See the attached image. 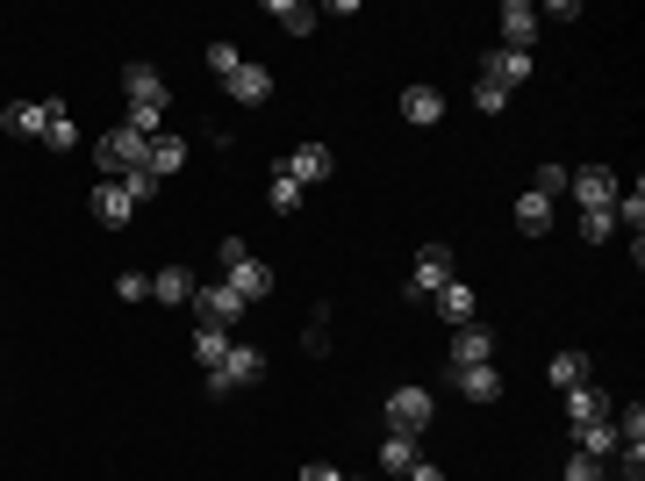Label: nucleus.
<instances>
[{
    "label": "nucleus",
    "mask_w": 645,
    "mask_h": 481,
    "mask_svg": "<svg viewBox=\"0 0 645 481\" xmlns=\"http://www.w3.org/2000/svg\"><path fill=\"white\" fill-rule=\"evenodd\" d=\"M566 439H574L581 460H610V453H617V424H610V417H603V424H566Z\"/></svg>",
    "instance_id": "nucleus-17"
},
{
    "label": "nucleus",
    "mask_w": 645,
    "mask_h": 481,
    "mask_svg": "<svg viewBox=\"0 0 645 481\" xmlns=\"http://www.w3.org/2000/svg\"><path fill=\"white\" fill-rule=\"evenodd\" d=\"M345 481H359V474H345Z\"/></svg>",
    "instance_id": "nucleus-40"
},
{
    "label": "nucleus",
    "mask_w": 645,
    "mask_h": 481,
    "mask_svg": "<svg viewBox=\"0 0 645 481\" xmlns=\"http://www.w3.org/2000/svg\"><path fill=\"white\" fill-rule=\"evenodd\" d=\"M37 144H51V152L65 158L72 144H80V130H72V115H65V109H51V123H43V137H37Z\"/></svg>",
    "instance_id": "nucleus-30"
},
{
    "label": "nucleus",
    "mask_w": 645,
    "mask_h": 481,
    "mask_svg": "<svg viewBox=\"0 0 645 481\" xmlns=\"http://www.w3.org/2000/svg\"><path fill=\"white\" fill-rule=\"evenodd\" d=\"M560 481H603V460H581V453H574V460H566V474H560Z\"/></svg>",
    "instance_id": "nucleus-37"
},
{
    "label": "nucleus",
    "mask_w": 645,
    "mask_h": 481,
    "mask_svg": "<svg viewBox=\"0 0 645 481\" xmlns=\"http://www.w3.org/2000/svg\"><path fill=\"white\" fill-rule=\"evenodd\" d=\"M115 295H122V303H144V295H151V274H136V266H130V274H115Z\"/></svg>",
    "instance_id": "nucleus-33"
},
{
    "label": "nucleus",
    "mask_w": 645,
    "mask_h": 481,
    "mask_svg": "<svg viewBox=\"0 0 645 481\" xmlns=\"http://www.w3.org/2000/svg\"><path fill=\"white\" fill-rule=\"evenodd\" d=\"M545 381H552V388H560V396H566V388L595 381V359H588V352H552V359H545Z\"/></svg>",
    "instance_id": "nucleus-19"
},
{
    "label": "nucleus",
    "mask_w": 645,
    "mask_h": 481,
    "mask_svg": "<svg viewBox=\"0 0 645 481\" xmlns=\"http://www.w3.org/2000/svg\"><path fill=\"white\" fill-rule=\"evenodd\" d=\"M516 231H524V237L552 231V202H545V194H516Z\"/></svg>",
    "instance_id": "nucleus-28"
},
{
    "label": "nucleus",
    "mask_w": 645,
    "mask_h": 481,
    "mask_svg": "<svg viewBox=\"0 0 645 481\" xmlns=\"http://www.w3.org/2000/svg\"><path fill=\"white\" fill-rule=\"evenodd\" d=\"M252 381H266V352H258V345H229L223 367H208V396H237V388H252Z\"/></svg>",
    "instance_id": "nucleus-1"
},
{
    "label": "nucleus",
    "mask_w": 645,
    "mask_h": 481,
    "mask_svg": "<svg viewBox=\"0 0 645 481\" xmlns=\"http://www.w3.org/2000/svg\"><path fill=\"white\" fill-rule=\"evenodd\" d=\"M122 101H173L165 94V80H158V65H122Z\"/></svg>",
    "instance_id": "nucleus-22"
},
{
    "label": "nucleus",
    "mask_w": 645,
    "mask_h": 481,
    "mask_svg": "<svg viewBox=\"0 0 645 481\" xmlns=\"http://www.w3.org/2000/svg\"><path fill=\"white\" fill-rule=\"evenodd\" d=\"M603 481H610V474H603Z\"/></svg>",
    "instance_id": "nucleus-41"
},
{
    "label": "nucleus",
    "mask_w": 645,
    "mask_h": 481,
    "mask_svg": "<svg viewBox=\"0 0 645 481\" xmlns=\"http://www.w3.org/2000/svg\"><path fill=\"white\" fill-rule=\"evenodd\" d=\"M481 80H495L502 94H510V86H524V80H531V51H488Z\"/></svg>",
    "instance_id": "nucleus-18"
},
{
    "label": "nucleus",
    "mask_w": 645,
    "mask_h": 481,
    "mask_svg": "<svg viewBox=\"0 0 645 481\" xmlns=\"http://www.w3.org/2000/svg\"><path fill=\"white\" fill-rule=\"evenodd\" d=\"M86 208H94V223H108V231H122V223L136 216V202L122 194V180H101V187H94V202H86Z\"/></svg>",
    "instance_id": "nucleus-16"
},
{
    "label": "nucleus",
    "mask_w": 645,
    "mask_h": 481,
    "mask_svg": "<svg viewBox=\"0 0 645 481\" xmlns=\"http://www.w3.org/2000/svg\"><path fill=\"white\" fill-rule=\"evenodd\" d=\"M610 417V396L595 381H581V388H566V424H603Z\"/></svg>",
    "instance_id": "nucleus-20"
},
{
    "label": "nucleus",
    "mask_w": 645,
    "mask_h": 481,
    "mask_svg": "<svg viewBox=\"0 0 645 481\" xmlns=\"http://www.w3.org/2000/svg\"><path fill=\"white\" fill-rule=\"evenodd\" d=\"M610 231H617V216H610V208H581V237H588V245H603Z\"/></svg>",
    "instance_id": "nucleus-31"
},
{
    "label": "nucleus",
    "mask_w": 645,
    "mask_h": 481,
    "mask_svg": "<svg viewBox=\"0 0 645 481\" xmlns=\"http://www.w3.org/2000/svg\"><path fill=\"white\" fill-rule=\"evenodd\" d=\"M237 65H244V51H237V43H208V72H215V80H229Z\"/></svg>",
    "instance_id": "nucleus-32"
},
{
    "label": "nucleus",
    "mask_w": 645,
    "mask_h": 481,
    "mask_svg": "<svg viewBox=\"0 0 645 481\" xmlns=\"http://www.w3.org/2000/svg\"><path fill=\"white\" fill-rule=\"evenodd\" d=\"M194 288H202V280L187 274V266H165V274H151V295H158V303H194Z\"/></svg>",
    "instance_id": "nucleus-26"
},
{
    "label": "nucleus",
    "mask_w": 645,
    "mask_h": 481,
    "mask_svg": "<svg viewBox=\"0 0 645 481\" xmlns=\"http://www.w3.org/2000/svg\"><path fill=\"white\" fill-rule=\"evenodd\" d=\"M187 158H194V144H187V137H158V144H151V158H144V173L165 187L173 173H187Z\"/></svg>",
    "instance_id": "nucleus-15"
},
{
    "label": "nucleus",
    "mask_w": 645,
    "mask_h": 481,
    "mask_svg": "<svg viewBox=\"0 0 645 481\" xmlns=\"http://www.w3.org/2000/svg\"><path fill=\"white\" fill-rule=\"evenodd\" d=\"M229 101H244V109H266V101H273V72L266 65H252V58H244V65L237 72H229Z\"/></svg>",
    "instance_id": "nucleus-12"
},
{
    "label": "nucleus",
    "mask_w": 645,
    "mask_h": 481,
    "mask_svg": "<svg viewBox=\"0 0 645 481\" xmlns=\"http://www.w3.org/2000/svg\"><path fill=\"white\" fill-rule=\"evenodd\" d=\"M538 29H545V22H538L531 0H502V51H531Z\"/></svg>",
    "instance_id": "nucleus-10"
},
{
    "label": "nucleus",
    "mask_w": 645,
    "mask_h": 481,
    "mask_svg": "<svg viewBox=\"0 0 645 481\" xmlns=\"http://www.w3.org/2000/svg\"><path fill=\"white\" fill-rule=\"evenodd\" d=\"M0 123L14 130V137H43V123H51V101H8V115Z\"/></svg>",
    "instance_id": "nucleus-25"
},
{
    "label": "nucleus",
    "mask_w": 645,
    "mask_h": 481,
    "mask_svg": "<svg viewBox=\"0 0 645 481\" xmlns=\"http://www.w3.org/2000/svg\"><path fill=\"white\" fill-rule=\"evenodd\" d=\"M502 101H510V94H502L495 80H481V86H473V109H481V115H502Z\"/></svg>",
    "instance_id": "nucleus-35"
},
{
    "label": "nucleus",
    "mask_w": 645,
    "mask_h": 481,
    "mask_svg": "<svg viewBox=\"0 0 645 481\" xmlns=\"http://www.w3.org/2000/svg\"><path fill=\"white\" fill-rule=\"evenodd\" d=\"M194 359H202V367H223V359H229V330L223 324H194Z\"/></svg>",
    "instance_id": "nucleus-29"
},
{
    "label": "nucleus",
    "mask_w": 645,
    "mask_h": 481,
    "mask_svg": "<svg viewBox=\"0 0 645 481\" xmlns=\"http://www.w3.org/2000/svg\"><path fill=\"white\" fill-rule=\"evenodd\" d=\"M122 194H130V202H151V194H158V180L136 165V173H122Z\"/></svg>",
    "instance_id": "nucleus-34"
},
{
    "label": "nucleus",
    "mask_w": 645,
    "mask_h": 481,
    "mask_svg": "<svg viewBox=\"0 0 645 481\" xmlns=\"http://www.w3.org/2000/svg\"><path fill=\"white\" fill-rule=\"evenodd\" d=\"M237 317H252V303H244L229 280H208V288H194V324H237Z\"/></svg>",
    "instance_id": "nucleus-4"
},
{
    "label": "nucleus",
    "mask_w": 645,
    "mask_h": 481,
    "mask_svg": "<svg viewBox=\"0 0 645 481\" xmlns=\"http://www.w3.org/2000/svg\"><path fill=\"white\" fill-rule=\"evenodd\" d=\"M402 481H444V468H438V460H417V468H409Z\"/></svg>",
    "instance_id": "nucleus-39"
},
{
    "label": "nucleus",
    "mask_w": 645,
    "mask_h": 481,
    "mask_svg": "<svg viewBox=\"0 0 645 481\" xmlns=\"http://www.w3.org/2000/svg\"><path fill=\"white\" fill-rule=\"evenodd\" d=\"M430 309H438V317H444V324H452V330H459V324H473V317H481V303H473V288H467V280H444V288H438V295H430Z\"/></svg>",
    "instance_id": "nucleus-14"
},
{
    "label": "nucleus",
    "mask_w": 645,
    "mask_h": 481,
    "mask_svg": "<svg viewBox=\"0 0 645 481\" xmlns=\"http://www.w3.org/2000/svg\"><path fill=\"white\" fill-rule=\"evenodd\" d=\"M531 194H545V202H552V194H566V165H538V187Z\"/></svg>",
    "instance_id": "nucleus-36"
},
{
    "label": "nucleus",
    "mask_w": 645,
    "mask_h": 481,
    "mask_svg": "<svg viewBox=\"0 0 645 481\" xmlns=\"http://www.w3.org/2000/svg\"><path fill=\"white\" fill-rule=\"evenodd\" d=\"M280 165H287V173H295V180H301V187H322V180H330V173H337V158H330V144H295V152H287Z\"/></svg>",
    "instance_id": "nucleus-11"
},
{
    "label": "nucleus",
    "mask_w": 645,
    "mask_h": 481,
    "mask_svg": "<svg viewBox=\"0 0 645 481\" xmlns=\"http://www.w3.org/2000/svg\"><path fill=\"white\" fill-rule=\"evenodd\" d=\"M301 481H345V474H337L330 460H309V468H301Z\"/></svg>",
    "instance_id": "nucleus-38"
},
{
    "label": "nucleus",
    "mask_w": 645,
    "mask_h": 481,
    "mask_svg": "<svg viewBox=\"0 0 645 481\" xmlns=\"http://www.w3.org/2000/svg\"><path fill=\"white\" fill-rule=\"evenodd\" d=\"M444 381H452L467 402H502V367L495 359H488V367H444Z\"/></svg>",
    "instance_id": "nucleus-8"
},
{
    "label": "nucleus",
    "mask_w": 645,
    "mask_h": 481,
    "mask_svg": "<svg viewBox=\"0 0 645 481\" xmlns=\"http://www.w3.org/2000/svg\"><path fill=\"white\" fill-rule=\"evenodd\" d=\"M273 22H280L287 37H309V29L322 22V8H309V0H273Z\"/></svg>",
    "instance_id": "nucleus-27"
},
{
    "label": "nucleus",
    "mask_w": 645,
    "mask_h": 481,
    "mask_svg": "<svg viewBox=\"0 0 645 481\" xmlns=\"http://www.w3.org/2000/svg\"><path fill=\"white\" fill-rule=\"evenodd\" d=\"M417 431H388V439H380V474H409L417 468Z\"/></svg>",
    "instance_id": "nucleus-23"
},
{
    "label": "nucleus",
    "mask_w": 645,
    "mask_h": 481,
    "mask_svg": "<svg viewBox=\"0 0 645 481\" xmlns=\"http://www.w3.org/2000/svg\"><path fill=\"white\" fill-rule=\"evenodd\" d=\"M94 158H101V173H108V180H122V173H136V165L151 158V144L136 137V130H122V123H115V130H108V137L94 144Z\"/></svg>",
    "instance_id": "nucleus-2"
},
{
    "label": "nucleus",
    "mask_w": 645,
    "mask_h": 481,
    "mask_svg": "<svg viewBox=\"0 0 645 481\" xmlns=\"http://www.w3.org/2000/svg\"><path fill=\"white\" fill-rule=\"evenodd\" d=\"M488 359H495V330H488L481 317L459 324L452 330V359H444V367H488Z\"/></svg>",
    "instance_id": "nucleus-6"
},
{
    "label": "nucleus",
    "mask_w": 645,
    "mask_h": 481,
    "mask_svg": "<svg viewBox=\"0 0 645 481\" xmlns=\"http://www.w3.org/2000/svg\"><path fill=\"white\" fill-rule=\"evenodd\" d=\"M223 280H229V288L244 295V303H266V295H273V266L258 259V252H244V259H229V266H223Z\"/></svg>",
    "instance_id": "nucleus-7"
},
{
    "label": "nucleus",
    "mask_w": 645,
    "mask_h": 481,
    "mask_svg": "<svg viewBox=\"0 0 645 481\" xmlns=\"http://www.w3.org/2000/svg\"><path fill=\"white\" fill-rule=\"evenodd\" d=\"M430 417H438V396H430V388L402 381V388L388 396V424H395V431H417V439H423V424H430Z\"/></svg>",
    "instance_id": "nucleus-5"
},
{
    "label": "nucleus",
    "mask_w": 645,
    "mask_h": 481,
    "mask_svg": "<svg viewBox=\"0 0 645 481\" xmlns=\"http://www.w3.org/2000/svg\"><path fill=\"white\" fill-rule=\"evenodd\" d=\"M301 202H309V187H301V180L287 173V165H273V187H266V208H273V216L287 223V216H295Z\"/></svg>",
    "instance_id": "nucleus-21"
},
{
    "label": "nucleus",
    "mask_w": 645,
    "mask_h": 481,
    "mask_svg": "<svg viewBox=\"0 0 645 481\" xmlns=\"http://www.w3.org/2000/svg\"><path fill=\"white\" fill-rule=\"evenodd\" d=\"M122 130H136L144 144H158L165 137V101H130V109H122Z\"/></svg>",
    "instance_id": "nucleus-24"
},
{
    "label": "nucleus",
    "mask_w": 645,
    "mask_h": 481,
    "mask_svg": "<svg viewBox=\"0 0 645 481\" xmlns=\"http://www.w3.org/2000/svg\"><path fill=\"white\" fill-rule=\"evenodd\" d=\"M444 280H459V274H452V245H423L417 266H409V303H430Z\"/></svg>",
    "instance_id": "nucleus-3"
},
{
    "label": "nucleus",
    "mask_w": 645,
    "mask_h": 481,
    "mask_svg": "<svg viewBox=\"0 0 645 481\" xmlns=\"http://www.w3.org/2000/svg\"><path fill=\"white\" fill-rule=\"evenodd\" d=\"M402 123H417V130H430V123H444V94L430 80H417V86H402Z\"/></svg>",
    "instance_id": "nucleus-13"
},
{
    "label": "nucleus",
    "mask_w": 645,
    "mask_h": 481,
    "mask_svg": "<svg viewBox=\"0 0 645 481\" xmlns=\"http://www.w3.org/2000/svg\"><path fill=\"white\" fill-rule=\"evenodd\" d=\"M566 187H574L581 208H610V202H617V173H610V165H581V173H566Z\"/></svg>",
    "instance_id": "nucleus-9"
}]
</instances>
